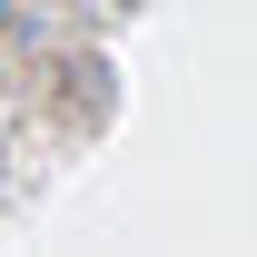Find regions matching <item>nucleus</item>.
Listing matches in <instances>:
<instances>
[{
	"label": "nucleus",
	"instance_id": "obj_1",
	"mask_svg": "<svg viewBox=\"0 0 257 257\" xmlns=\"http://www.w3.org/2000/svg\"><path fill=\"white\" fill-rule=\"evenodd\" d=\"M50 20H40V0H0V50H40Z\"/></svg>",
	"mask_w": 257,
	"mask_h": 257
},
{
	"label": "nucleus",
	"instance_id": "obj_2",
	"mask_svg": "<svg viewBox=\"0 0 257 257\" xmlns=\"http://www.w3.org/2000/svg\"><path fill=\"white\" fill-rule=\"evenodd\" d=\"M60 20H109V0H50Z\"/></svg>",
	"mask_w": 257,
	"mask_h": 257
}]
</instances>
